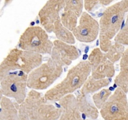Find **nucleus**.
Masks as SVG:
<instances>
[{
    "label": "nucleus",
    "instance_id": "1",
    "mask_svg": "<svg viewBox=\"0 0 128 120\" xmlns=\"http://www.w3.org/2000/svg\"><path fill=\"white\" fill-rule=\"evenodd\" d=\"M91 73V67L88 61L78 62L69 70L61 82L46 91L44 94L45 98L50 102H56L72 94L82 88Z\"/></svg>",
    "mask_w": 128,
    "mask_h": 120
},
{
    "label": "nucleus",
    "instance_id": "2",
    "mask_svg": "<svg viewBox=\"0 0 128 120\" xmlns=\"http://www.w3.org/2000/svg\"><path fill=\"white\" fill-rule=\"evenodd\" d=\"M126 12L120 2L108 6L100 20V48L106 52L112 45L111 40L121 30Z\"/></svg>",
    "mask_w": 128,
    "mask_h": 120
},
{
    "label": "nucleus",
    "instance_id": "3",
    "mask_svg": "<svg viewBox=\"0 0 128 120\" xmlns=\"http://www.w3.org/2000/svg\"><path fill=\"white\" fill-rule=\"evenodd\" d=\"M42 55L20 48L11 50L0 63V82L9 73L22 71L28 74L42 63Z\"/></svg>",
    "mask_w": 128,
    "mask_h": 120
},
{
    "label": "nucleus",
    "instance_id": "4",
    "mask_svg": "<svg viewBox=\"0 0 128 120\" xmlns=\"http://www.w3.org/2000/svg\"><path fill=\"white\" fill-rule=\"evenodd\" d=\"M20 108L28 116L30 120H58L62 108L50 103L44 96L37 90H31Z\"/></svg>",
    "mask_w": 128,
    "mask_h": 120
},
{
    "label": "nucleus",
    "instance_id": "5",
    "mask_svg": "<svg viewBox=\"0 0 128 120\" xmlns=\"http://www.w3.org/2000/svg\"><path fill=\"white\" fill-rule=\"evenodd\" d=\"M19 48L40 54H51L53 42L50 40L46 30L39 26L27 28L20 36Z\"/></svg>",
    "mask_w": 128,
    "mask_h": 120
},
{
    "label": "nucleus",
    "instance_id": "6",
    "mask_svg": "<svg viewBox=\"0 0 128 120\" xmlns=\"http://www.w3.org/2000/svg\"><path fill=\"white\" fill-rule=\"evenodd\" d=\"M62 71L63 67L50 58L28 74V88L37 91L46 90L61 76Z\"/></svg>",
    "mask_w": 128,
    "mask_h": 120
},
{
    "label": "nucleus",
    "instance_id": "7",
    "mask_svg": "<svg viewBox=\"0 0 128 120\" xmlns=\"http://www.w3.org/2000/svg\"><path fill=\"white\" fill-rule=\"evenodd\" d=\"M28 74L19 70L9 73L0 82L3 96L12 99L19 104L22 103L28 94Z\"/></svg>",
    "mask_w": 128,
    "mask_h": 120
},
{
    "label": "nucleus",
    "instance_id": "8",
    "mask_svg": "<svg viewBox=\"0 0 128 120\" xmlns=\"http://www.w3.org/2000/svg\"><path fill=\"white\" fill-rule=\"evenodd\" d=\"M127 94L118 88L100 109V114L104 120H128Z\"/></svg>",
    "mask_w": 128,
    "mask_h": 120
},
{
    "label": "nucleus",
    "instance_id": "9",
    "mask_svg": "<svg viewBox=\"0 0 128 120\" xmlns=\"http://www.w3.org/2000/svg\"><path fill=\"white\" fill-rule=\"evenodd\" d=\"M72 33L76 40L80 42H92L100 34V22L88 12H82Z\"/></svg>",
    "mask_w": 128,
    "mask_h": 120
},
{
    "label": "nucleus",
    "instance_id": "10",
    "mask_svg": "<svg viewBox=\"0 0 128 120\" xmlns=\"http://www.w3.org/2000/svg\"><path fill=\"white\" fill-rule=\"evenodd\" d=\"M64 6V0H48L39 11L40 23L48 33L53 32L54 24L60 18Z\"/></svg>",
    "mask_w": 128,
    "mask_h": 120
},
{
    "label": "nucleus",
    "instance_id": "11",
    "mask_svg": "<svg viewBox=\"0 0 128 120\" xmlns=\"http://www.w3.org/2000/svg\"><path fill=\"white\" fill-rule=\"evenodd\" d=\"M80 57V53L76 46L66 43L58 40L53 41V48L51 54V58L61 65L70 66L72 62Z\"/></svg>",
    "mask_w": 128,
    "mask_h": 120
},
{
    "label": "nucleus",
    "instance_id": "12",
    "mask_svg": "<svg viewBox=\"0 0 128 120\" xmlns=\"http://www.w3.org/2000/svg\"><path fill=\"white\" fill-rule=\"evenodd\" d=\"M0 120H30L20 104L7 97L0 101Z\"/></svg>",
    "mask_w": 128,
    "mask_h": 120
},
{
    "label": "nucleus",
    "instance_id": "13",
    "mask_svg": "<svg viewBox=\"0 0 128 120\" xmlns=\"http://www.w3.org/2000/svg\"><path fill=\"white\" fill-rule=\"evenodd\" d=\"M62 113L58 120H92L87 119L80 111L76 96L72 94L64 96L59 101Z\"/></svg>",
    "mask_w": 128,
    "mask_h": 120
},
{
    "label": "nucleus",
    "instance_id": "14",
    "mask_svg": "<svg viewBox=\"0 0 128 120\" xmlns=\"http://www.w3.org/2000/svg\"><path fill=\"white\" fill-rule=\"evenodd\" d=\"M76 98L78 108L82 115L87 119L97 120L100 114L99 110L95 106L93 101L92 102L90 100L88 95L84 94L79 91Z\"/></svg>",
    "mask_w": 128,
    "mask_h": 120
},
{
    "label": "nucleus",
    "instance_id": "15",
    "mask_svg": "<svg viewBox=\"0 0 128 120\" xmlns=\"http://www.w3.org/2000/svg\"><path fill=\"white\" fill-rule=\"evenodd\" d=\"M115 84L128 92V48L125 50L120 60V71L114 79Z\"/></svg>",
    "mask_w": 128,
    "mask_h": 120
},
{
    "label": "nucleus",
    "instance_id": "16",
    "mask_svg": "<svg viewBox=\"0 0 128 120\" xmlns=\"http://www.w3.org/2000/svg\"><path fill=\"white\" fill-rule=\"evenodd\" d=\"M115 67L113 62L105 58L95 69L91 71V76L96 80L111 78L115 74Z\"/></svg>",
    "mask_w": 128,
    "mask_h": 120
},
{
    "label": "nucleus",
    "instance_id": "17",
    "mask_svg": "<svg viewBox=\"0 0 128 120\" xmlns=\"http://www.w3.org/2000/svg\"><path fill=\"white\" fill-rule=\"evenodd\" d=\"M111 83V78L96 80L90 75L80 90V92L85 95L95 93Z\"/></svg>",
    "mask_w": 128,
    "mask_h": 120
},
{
    "label": "nucleus",
    "instance_id": "18",
    "mask_svg": "<svg viewBox=\"0 0 128 120\" xmlns=\"http://www.w3.org/2000/svg\"><path fill=\"white\" fill-rule=\"evenodd\" d=\"M53 32L60 41L70 44H74L76 42V38L72 32L63 26L61 18H59L54 24Z\"/></svg>",
    "mask_w": 128,
    "mask_h": 120
},
{
    "label": "nucleus",
    "instance_id": "19",
    "mask_svg": "<svg viewBox=\"0 0 128 120\" xmlns=\"http://www.w3.org/2000/svg\"><path fill=\"white\" fill-rule=\"evenodd\" d=\"M60 18L63 26L72 32L77 26L78 16L70 10L64 9Z\"/></svg>",
    "mask_w": 128,
    "mask_h": 120
},
{
    "label": "nucleus",
    "instance_id": "20",
    "mask_svg": "<svg viewBox=\"0 0 128 120\" xmlns=\"http://www.w3.org/2000/svg\"><path fill=\"white\" fill-rule=\"evenodd\" d=\"M125 47L124 45L114 42L110 46V49L106 52H105L106 57L111 62L115 63L120 61L125 51Z\"/></svg>",
    "mask_w": 128,
    "mask_h": 120
},
{
    "label": "nucleus",
    "instance_id": "21",
    "mask_svg": "<svg viewBox=\"0 0 128 120\" xmlns=\"http://www.w3.org/2000/svg\"><path fill=\"white\" fill-rule=\"evenodd\" d=\"M112 94V92L109 89L102 88L98 92H95L92 95V101L95 106H96L98 110H100L102 107L105 102L108 101L111 95Z\"/></svg>",
    "mask_w": 128,
    "mask_h": 120
},
{
    "label": "nucleus",
    "instance_id": "22",
    "mask_svg": "<svg viewBox=\"0 0 128 120\" xmlns=\"http://www.w3.org/2000/svg\"><path fill=\"white\" fill-rule=\"evenodd\" d=\"M106 58L105 52L102 51L100 48H96L92 50L90 54L88 61L90 62L91 67V71L96 68V66Z\"/></svg>",
    "mask_w": 128,
    "mask_h": 120
},
{
    "label": "nucleus",
    "instance_id": "23",
    "mask_svg": "<svg viewBox=\"0 0 128 120\" xmlns=\"http://www.w3.org/2000/svg\"><path fill=\"white\" fill-rule=\"evenodd\" d=\"M64 10L72 11L78 18L81 16L83 12L84 0H64Z\"/></svg>",
    "mask_w": 128,
    "mask_h": 120
},
{
    "label": "nucleus",
    "instance_id": "24",
    "mask_svg": "<svg viewBox=\"0 0 128 120\" xmlns=\"http://www.w3.org/2000/svg\"><path fill=\"white\" fill-rule=\"evenodd\" d=\"M114 42H119L124 46H128V13L124 26L115 36Z\"/></svg>",
    "mask_w": 128,
    "mask_h": 120
},
{
    "label": "nucleus",
    "instance_id": "25",
    "mask_svg": "<svg viewBox=\"0 0 128 120\" xmlns=\"http://www.w3.org/2000/svg\"><path fill=\"white\" fill-rule=\"evenodd\" d=\"M100 3V0H84V7L88 12L92 11Z\"/></svg>",
    "mask_w": 128,
    "mask_h": 120
},
{
    "label": "nucleus",
    "instance_id": "26",
    "mask_svg": "<svg viewBox=\"0 0 128 120\" xmlns=\"http://www.w3.org/2000/svg\"><path fill=\"white\" fill-rule=\"evenodd\" d=\"M120 2L125 12L128 13V0H121Z\"/></svg>",
    "mask_w": 128,
    "mask_h": 120
},
{
    "label": "nucleus",
    "instance_id": "27",
    "mask_svg": "<svg viewBox=\"0 0 128 120\" xmlns=\"http://www.w3.org/2000/svg\"><path fill=\"white\" fill-rule=\"evenodd\" d=\"M114 0H100V3L103 6H108Z\"/></svg>",
    "mask_w": 128,
    "mask_h": 120
},
{
    "label": "nucleus",
    "instance_id": "28",
    "mask_svg": "<svg viewBox=\"0 0 128 120\" xmlns=\"http://www.w3.org/2000/svg\"><path fill=\"white\" fill-rule=\"evenodd\" d=\"M11 0H4V4L6 5L8 4V3H10V1H11Z\"/></svg>",
    "mask_w": 128,
    "mask_h": 120
},
{
    "label": "nucleus",
    "instance_id": "29",
    "mask_svg": "<svg viewBox=\"0 0 128 120\" xmlns=\"http://www.w3.org/2000/svg\"><path fill=\"white\" fill-rule=\"evenodd\" d=\"M2 97H3V94H2V92H1V90H0V101H1V99H2Z\"/></svg>",
    "mask_w": 128,
    "mask_h": 120
},
{
    "label": "nucleus",
    "instance_id": "30",
    "mask_svg": "<svg viewBox=\"0 0 128 120\" xmlns=\"http://www.w3.org/2000/svg\"><path fill=\"white\" fill-rule=\"evenodd\" d=\"M0 1H1V0H0Z\"/></svg>",
    "mask_w": 128,
    "mask_h": 120
}]
</instances>
